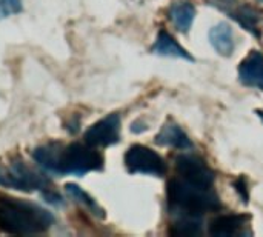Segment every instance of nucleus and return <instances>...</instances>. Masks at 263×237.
<instances>
[{
    "label": "nucleus",
    "mask_w": 263,
    "mask_h": 237,
    "mask_svg": "<svg viewBox=\"0 0 263 237\" xmlns=\"http://www.w3.org/2000/svg\"><path fill=\"white\" fill-rule=\"evenodd\" d=\"M239 79L243 85L263 91V54L251 51L239 66Z\"/></svg>",
    "instance_id": "nucleus-8"
},
{
    "label": "nucleus",
    "mask_w": 263,
    "mask_h": 237,
    "mask_svg": "<svg viewBox=\"0 0 263 237\" xmlns=\"http://www.w3.org/2000/svg\"><path fill=\"white\" fill-rule=\"evenodd\" d=\"M200 230H202L200 217H194V216H186V214H183L179 221H176V222L171 225L170 234H171V236L190 237L199 234Z\"/></svg>",
    "instance_id": "nucleus-16"
},
{
    "label": "nucleus",
    "mask_w": 263,
    "mask_h": 237,
    "mask_svg": "<svg viewBox=\"0 0 263 237\" xmlns=\"http://www.w3.org/2000/svg\"><path fill=\"white\" fill-rule=\"evenodd\" d=\"M257 114H259V117L262 119V122H263V111H257Z\"/></svg>",
    "instance_id": "nucleus-20"
},
{
    "label": "nucleus",
    "mask_w": 263,
    "mask_h": 237,
    "mask_svg": "<svg viewBox=\"0 0 263 237\" xmlns=\"http://www.w3.org/2000/svg\"><path fill=\"white\" fill-rule=\"evenodd\" d=\"M22 11V0H0V20L18 14Z\"/></svg>",
    "instance_id": "nucleus-17"
},
{
    "label": "nucleus",
    "mask_w": 263,
    "mask_h": 237,
    "mask_svg": "<svg viewBox=\"0 0 263 237\" xmlns=\"http://www.w3.org/2000/svg\"><path fill=\"white\" fill-rule=\"evenodd\" d=\"M120 139V117L119 114H109L88 128L85 133V142L94 148L109 147Z\"/></svg>",
    "instance_id": "nucleus-7"
},
{
    "label": "nucleus",
    "mask_w": 263,
    "mask_h": 237,
    "mask_svg": "<svg viewBox=\"0 0 263 237\" xmlns=\"http://www.w3.org/2000/svg\"><path fill=\"white\" fill-rule=\"evenodd\" d=\"M210 42L213 45V48L220 54V56H231L234 52L236 48V42H234V34L230 25H227L225 22L217 23L216 26L211 28L210 31Z\"/></svg>",
    "instance_id": "nucleus-11"
},
{
    "label": "nucleus",
    "mask_w": 263,
    "mask_h": 237,
    "mask_svg": "<svg viewBox=\"0 0 263 237\" xmlns=\"http://www.w3.org/2000/svg\"><path fill=\"white\" fill-rule=\"evenodd\" d=\"M168 17L180 32H186L193 26L196 17V8L190 2H176L170 6Z\"/></svg>",
    "instance_id": "nucleus-13"
},
{
    "label": "nucleus",
    "mask_w": 263,
    "mask_h": 237,
    "mask_svg": "<svg viewBox=\"0 0 263 237\" xmlns=\"http://www.w3.org/2000/svg\"><path fill=\"white\" fill-rule=\"evenodd\" d=\"M125 165L131 174H149L162 177L166 171L163 159L148 147L133 145L125 154Z\"/></svg>",
    "instance_id": "nucleus-5"
},
{
    "label": "nucleus",
    "mask_w": 263,
    "mask_h": 237,
    "mask_svg": "<svg viewBox=\"0 0 263 237\" xmlns=\"http://www.w3.org/2000/svg\"><path fill=\"white\" fill-rule=\"evenodd\" d=\"M210 6H214L220 11H223L225 14H228L231 17V14L236 11V8L239 6V0H205Z\"/></svg>",
    "instance_id": "nucleus-18"
},
{
    "label": "nucleus",
    "mask_w": 263,
    "mask_h": 237,
    "mask_svg": "<svg viewBox=\"0 0 263 237\" xmlns=\"http://www.w3.org/2000/svg\"><path fill=\"white\" fill-rule=\"evenodd\" d=\"M0 187L18 191H49V180L26 165L23 160L12 159L9 163H0Z\"/></svg>",
    "instance_id": "nucleus-4"
},
{
    "label": "nucleus",
    "mask_w": 263,
    "mask_h": 237,
    "mask_svg": "<svg viewBox=\"0 0 263 237\" xmlns=\"http://www.w3.org/2000/svg\"><path fill=\"white\" fill-rule=\"evenodd\" d=\"M234 188H236V191L242 196L243 202L247 204V202H248V188H247V180H245L243 177H240L239 180H236Z\"/></svg>",
    "instance_id": "nucleus-19"
},
{
    "label": "nucleus",
    "mask_w": 263,
    "mask_h": 237,
    "mask_svg": "<svg viewBox=\"0 0 263 237\" xmlns=\"http://www.w3.org/2000/svg\"><path fill=\"white\" fill-rule=\"evenodd\" d=\"M66 193L69 194V197H72L77 204H80L82 207H85L89 213H92L97 217H105V211L99 207V204L86 193L83 191L79 185L76 184H66Z\"/></svg>",
    "instance_id": "nucleus-15"
},
{
    "label": "nucleus",
    "mask_w": 263,
    "mask_h": 237,
    "mask_svg": "<svg viewBox=\"0 0 263 237\" xmlns=\"http://www.w3.org/2000/svg\"><path fill=\"white\" fill-rule=\"evenodd\" d=\"M54 216L37 204L0 194V231L14 236L46 233Z\"/></svg>",
    "instance_id": "nucleus-2"
},
{
    "label": "nucleus",
    "mask_w": 263,
    "mask_h": 237,
    "mask_svg": "<svg viewBox=\"0 0 263 237\" xmlns=\"http://www.w3.org/2000/svg\"><path fill=\"white\" fill-rule=\"evenodd\" d=\"M250 216L247 214H222L211 221L210 234L217 237L236 236L248 224Z\"/></svg>",
    "instance_id": "nucleus-9"
},
{
    "label": "nucleus",
    "mask_w": 263,
    "mask_h": 237,
    "mask_svg": "<svg viewBox=\"0 0 263 237\" xmlns=\"http://www.w3.org/2000/svg\"><path fill=\"white\" fill-rule=\"evenodd\" d=\"M176 170H177L180 179H183L193 185L213 188L214 173L205 163V160H202L200 157H197V156H179L176 160Z\"/></svg>",
    "instance_id": "nucleus-6"
},
{
    "label": "nucleus",
    "mask_w": 263,
    "mask_h": 237,
    "mask_svg": "<svg viewBox=\"0 0 263 237\" xmlns=\"http://www.w3.org/2000/svg\"><path fill=\"white\" fill-rule=\"evenodd\" d=\"M168 205L182 214L194 217H200L205 213L217 211L222 208L219 196L211 188L193 185L183 179L170 180Z\"/></svg>",
    "instance_id": "nucleus-3"
},
{
    "label": "nucleus",
    "mask_w": 263,
    "mask_h": 237,
    "mask_svg": "<svg viewBox=\"0 0 263 237\" xmlns=\"http://www.w3.org/2000/svg\"><path fill=\"white\" fill-rule=\"evenodd\" d=\"M153 52L159 54V56H166V57H179V59H185V60H190L193 62V57L174 40V37L162 29L156 39V43L153 46Z\"/></svg>",
    "instance_id": "nucleus-14"
},
{
    "label": "nucleus",
    "mask_w": 263,
    "mask_h": 237,
    "mask_svg": "<svg viewBox=\"0 0 263 237\" xmlns=\"http://www.w3.org/2000/svg\"><path fill=\"white\" fill-rule=\"evenodd\" d=\"M260 2H263V0H260Z\"/></svg>",
    "instance_id": "nucleus-21"
},
{
    "label": "nucleus",
    "mask_w": 263,
    "mask_h": 237,
    "mask_svg": "<svg viewBox=\"0 0 263 237\" xmlns=\"http://www.w3.org/2000/svg\"><path fill=\"white\" fill-rule=\"evenodd\" d=\"M32 157L46 173L59 176H85L103 168L102 154L86 142L85 145L49 142L35 148Z\"/></svg>",
    "instance_id": "nucleus-1"
},
{
    "label": "nucleus",
    "mask_w": 263,
    "mask_h": 237,
    "mask_svg": "<svg viewBox=\"0 0 263 237\" xmlns=\"http://www.w3.org/2000/svg\"><path fill=\"white\" fill-rule=\"evenodd\" d=\"M156 143L160 147H173L177 150H188L193 147L186 133L173 122H168L162 126L160 133L156 136Z\"/></svg>",
    "instance_id": "nucleus-10"
},
{
    "label": "nucleus",
    "mask_w": 263,
    "mask_h": 237,
    "mask_svg": "<svg viewBox=\"0 0 263 237\" xmlns=\"http://www.w3.org/2000/svg\"><path fill=\"white\" fill-rule=\"evenodd\" d=\"M263 14L254 6L247 5V3H239L236 11L231 14V19H234L237 23H240L242 28H245L248 32L256 35L257 39L260 37V22H262Z\"/></svg>",
    "instance_id": "nucleus-12"
}]
</instances>
